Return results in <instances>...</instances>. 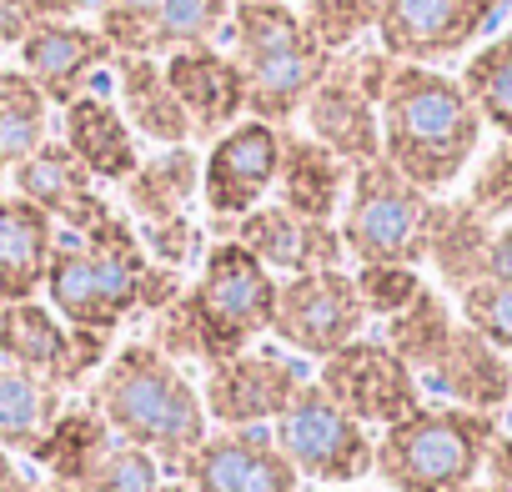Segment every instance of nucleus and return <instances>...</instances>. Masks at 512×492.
<instances>
[{"instance_id":"6e6552de","label":"nucleus","mask_w":512,"mask_h":492,"mask_svg":"<svg viewBox=\"0 0 512 492\" xmlns=\"http://www.w3.org/2000/svg\"><path fill=\"white\" fill-rule=\"evenodd\" d=\"M272 437L292 457V467L302 477L322 482V487H352V482H362L372 472V457H377V442L367 437V427L352 412H342L322 392L317 377L272 422Z\"/></svg>"},{"instance_id":"2eb2a0df","label":"nucleus","mask_w":512,"mask_h":492,"mask_svg":"<svg viewBox=\"0 0 512 492\" xmlns=\"http://www.w3.org/2000/svg\"><path fill=\"white\" fill-rule=\"evenodd\" d=\"M277 161H282V126L241 116L231 131H221L201 166V201L211 226H226L251 206H262V196L277 186Z\"/></svg>"},{"instance_id":"0eeeda50","label":"nucleus","mask_w":512,"mask_h":492,"mask_svg":"<svg viewBox=\"0 0 512 492\" xmlns=\"http://www.w3.org/2000/svg\"><path fill=\"white\" fill-rule=\"evenodd\" d=\"M427 216H432V196L377 156L367 166H352V186H347L337 231L357 267L362 262L422 267L427 262Z\"/></svg>"},{"instance_id":"c85d7f7f","label":"nucleus","mask_w":512,"mask_h":492,"mask_svg":"<svg viewBox=\"0 0 512 492\" xmlns=\"http://www.w3.org/2000/svg\"><path fill=\"white\" fill-rule=\"evenodd\" d=\"M111 442H116V432L91 402L86 407H66L56 417V427L46 432V442L36 447V462L46 467L51 487H76Z\"/></svg>"},{"instance_id":"9b49d317","label":"nucleus","mask_w":512,"mask_h":492,"mask_svg":"<svg viewBox=\"0 0 512 492\" xmlns=\"http://www.w3.org/2000/svg\"><path fill=\"white\" fill-rule=\"evenodd\" d=\"M322 392L352 412L362 427H392L422 407V382L417 372L382 342V337H357L342 352L322 362Z\"/></svg>"},{"instance_id":"4c0bfd02","label":"nucleus","mask_w":512,"mask_h":492,"mask_svg":"<svg viewBox=\"0 0 512 492\" xmlns=\"http://www.w3.org/2000/svg\"><path fill=\"white\" fill-rule=\"evenodd\" d=\"M166 0H96V31L116 46V56H146V31Z\"/></svg>"},{"instance_id":"ea45409f","label":"nucleus","mask_w":512,"mask_h":492,"mask_svg":"<svg viewBox=\"0 0 512 492\" xmlns=\"http://www.w3.org/2000/svg\"><path fill=\"white\" fill-rule=\"evenodd\" d=\"M36 6L31 0H0V46H21L36 31Z\"/></svg>"},{"instance_id":"7c9ffc66","label":"nucleus","mask_w":512,"mask_h":492,"mask_svg":"<svg viewBox=\"0 0 512 492\" xmlns=\"http://www.w3.org/2000/svg\"><path fill=\"white\" fill-rule=\"evenodd\" d=\"M51 141V101L46 91L16 66L0 71V161L16 166Z\"/></svg>"},{"instance_id":"bb28decb","label":"nucleus","mask_w":512,"mask_h":492,"mask_svg":"<svg viewBox=\"0 0 512 492\" xmlns=\"http://www.w3.org/2000/svg\"><path fill=\"white\" fill-rule=\"evenodd\" d=\"M487 241H492V221L482 211L462 201H432L427 216V262L437 267L447 292H462L472 282H482L487 267Z\"/></svg>"},{"instance_id":"f257e3e1","label":"nucleus","mask_w":512,"mask_h":492,"mask_svg":"<svg viewBox=\"0 0 512 492\" xmlns=\"http://www.w3.org/2000/svg\"><path fill=\"white\" fill-rule=\"evenodd\" d=\"M181 272L151 262V252L136 236L131 216H106L86 236H56V252L46 267V302L61 322L86 332H116L136 312H161L176 302Z\"/></svg>"},{"instance_id":"a878e982","label":"nucleus","mask_w":512,"mask_h":492,"mask_svg":"<svg viewBox=\"0 0 512 492\" xmlns=\"http://www.w3.org/2000/svg\"><path fill=\"white\" fill-rule=\"evenodd\" d=\"M126 206L136 226H166L191 211V196L201 191V156L186 146H161L156 156H141V166L121 181Z\"/></svg>"},{"instance_id":"b1692460","label":"nucleus","mask_w":512,"mask_h":492,"mask_svg":"<svg viewBox=\"0 0 512 492\" xmlns=\"http://www.w3.org/2000/svg\"><path fill=\"white\" fill-rule=\"evenodd\" d=\"M56 236V221L36 201L0 196V302H31L46 287Z\"/></svg>"},{"instance_id":"423d86ee","label":"nucleus","mask_w":512,"mask_h":492,"mask_svg":"<svg viewBox=\"0 0 512 492\" xmlns=\"http://www.w3.org/2000/svg\"><path fill=\"white\" fill-rule=\"evenodd\" d=\"M497 437L492 412L472 407H417L412 417L382 427L372 472L392 492H462L482 477L487 447Z\"/></svg>"},{"instance_id":"58836bf2","label":"nucleus","mask_w":512,"mask_h":492,"mask_svg":"<svg viewBox=\"0 0 512 492\" xmlns=\"http://www.w3.org/2000/svg\"><path fill=\"white\" fill-rule=\"evenodd\" d=\"M467 206L482 211L492 226H497L502 216H512V136H502V141L482 156V166L472 171Z\"/></svg>"},{"instance_id":"f8f14e48","label":"nucleus","mask_w":512,"mask_h":492,"mask_svg":"<svg viewBox=\"0 0 512 492\" xmlns=\"http://www.w3.org/2000/svg\"><path fill=\"white\" fill-rule=\"evenodd\" d=\"M307 382L312 377L297 357H282L277 347H246L206 367L201 402H206V417L221 427H262V422H277Z\"/></svg>"},{"instance_id":"c03bdc74","label":"nucleus","mask_w":512,"mask_h":492,"mask_svg":"<svg viewBox=\"0 0 512 492\" xmlns=\"http://www.w3.org/2000/svg\"><path fill=\"white\" fill-rule=\"evenodd\" d=\"M0 492H51V487H41V482H31L21 467H16V457L0 447Z\"/></svg>"},{"instance_id":"f704fd0d","label":"nucleus","mask_w":512,"mask_h":492,"mask_svg":"<svg viewBox=\"0 0 512 492\" xmlns=\"http://www.w3.org/2000/svg\"><path fill=\"white\" fill-rule=\"evenodd\" d=\"M312 41L332 56L352 51L367 31H377V0H302L297 6Z\"/></svg>"},{"instance_id":"37998d69","label":"nucleus","mask_w":512,"mask_h":492,"mask_svg":"<svg viewBox=\"0 0 512 492\" xmlns=\"http://www.w3.org/2000/svg\"><path fill=\"white\" fill-rule=\"evenodd\" d=\"M41 21H81L96 0H31Z\"/></svg>"},{"instance_id":"cd10ccee","label":"nucleus","mask_w":512,"mask_h":492,"mask_svg":"<svg viewBox=\"0 0 512 492\" xmlns=\"http://www.w3.org/2000/svg\"><path fill=\"white\" fill-rule=\"evenodd\" d=\"M66 387L16 367L0 357V447L11 457H36V447L46 442V432L56 427V417L66 412Z\"/></svg>"},{"instance_id":"7ed1b4c3","label":"nucleus","mask_w":512,"mask_h":492,"mask_svg":"<svg viewBox=\"0 0 512 492\" xmlns=\"http://www.w3.org/2000/svg\"><path fill=\"white\" fill-rule=\"evenodd\" d=\"M377 116H382V161L397 166L427 196L447 191L472 166L487 126L457 76L407 61L392 71Z\"/></svg>"},{"instance_id":"412c9836","label":"nucleus","mask_w":512,"mask_h":492,"mask_svg":"<svg viewBox=\"0 0 512 492\" xmlns=\"http://www.w3.org/2000/svg\"><path fill=\"white\" fill-rule=\"evenodd\" d=\"M307 116V136H317L327 151H337L347 166H367L382 156V116L377 101L362 96L337 66L322 76V86L307 96L302 106Z\"/></svg>"},{"instance_id":"1a4fd4ad","label":"nucleus","mask_w":512,"mask_h":492,"mask_svg":"<svg viewBox=\"0 0 512 492\" xmlns=\"http://www.w3.org/2000/svg\"><path fill=\"white\" fill-rule=\"evenodd\" d=\"M367 327V307L357 297L352 272L327 267V272H302L277 282V312H272V337L302 357L327 362L347 342H357Z\"/></svg>"},{"instance_id":"de8ad7c7","label":"nucleus","mask_w":512,"mask_h":492,"mask_svg":"<svg viewBox=\"0 0 512 492\" xmlns=\"http://www.w3.org/2000/svg\"><path fill=\"white\" fill-rule=\"evenodd\" d=\"M6 171H11V166H6V161H0V181H6Z\"/></svg>"},{"instance_id":"2f4dec72","label":"nucleus","mask_w":512,"mask_h":492,"mask_svg":"<svg viewBox=\"0 0 512 492\" xmlns=\"http://www.w3.org/2000/svg\"><path fill=\"white\" fill-rule=\"evenodd\" d=\"M231 6H236V0H166L161 16H156L151 31H146V56L166 61L171 51L211 46L216 36H226Z\"/></svg>"},{"instance_id":"72a5a7b5","label":"nucleus","mask_w":512,"mask_h":492,"mask_svg":"<svg viewBox=\"0 0 512 492\" xmlns=\"http://www.w3.org/2000/svg\"><path fill=\"white\" fill-rule=\"evenodd\" d=\"M46 487H51V482H46ZM156 487H161V462H156L146 447L116 437L76 487H51V492H156Z\"/></svg>"},{"instance_id":"39448f33","label":"nucleus","mask_w":512,"mask_h":492,"mask_svg":"<svg viewBox=\"0 0 512 492\" xmlns=\"http://www.w3.org/2000/svg\"><path fill=\"white\" fill-rule=\"evenodd\" d=\"M226 36L231 61L246 81V111L256 121L287 126L292 116H302L307 96L332 71V51L312 41L297 6H287V0H236Z\"/></svg>"},{"instance_id":"6ab92c4d","label":"nucleus","mask_w":512,"mask_h":492,"mask_svg":"<svg viewBox=\"0 0 512 492\" xmlns=\"http://www.w3.org/2000/svg\"><path fill=\"white\" fill-rule=\"evenodd\" d=\"M161 66H166V81H171L181 111L191 116V136L216 141L221 131H231L241 121L246 81H241V66L231 61V51H216V41L186 46V51H171Z\"/></svg>"},{"instance_id":"5701e85b","label":"nucleus","mask_w":512,"mask_h":492,"mask_svg":"<svg viewBox=\"0 0 512 492\" xmlns=\"http://www.w3.org/2000/svg\"><path fill=\"white\" fill-rule=\"evenodd\" d=\"M352 166L327 151L317 136H297L282 126V161H277V206L307 216V221H332L347 201Z\"/></svg>"},{"instance_id":"49530a36","label":"nucleus","mask_w":512,"mask_h":492,"mask_svg":"<svg viewBox=\"0 0 512 492\" xmlns=\"http://www.w3.org/2000/svg\"><path fill=\"white\" fill-rule=\"evenodd\" d=\"M462 492H512V487H497V482H492V487H477V482H472V487H462Z\"/></svg>"},{"instance_id":"4be33fe9","label":"nucleus","mask_w":512,"mask_h":492,"mask_svg":"<svg viewBox=\"0 0 512 492\" xmlns=\"http://www.w3.org/2000/svg\"><path fill=\"white\" fill-rule=\"evenodd\" d=\"M61 141L76 151V161L96 176V181H126L141 166V136L131 131V121L121 116V106L101 91L76 96L61 111Z\"/></svg>"},{"instance_id":"393cba45","label":"nucleus","mask_w":512,"mask_h":492,"mask_svg":"<svg viewBox=\"0 0 512 492\" xmlns=\"http://www.w3.org/2000/svg\"><path fill=\"white\" fill-rule=\"evenodd\" d=\"M116 71V106L121 116L131 121L136 136L156 141V146H186L191 141V116L181 111L171 81H166V66L156 56H116L111 61Z\"/></svg>"},{"instance_id":"9d476101","label":"nucleus","mask_w":512,"mask_h":492,"mask_svg":"<svg viewBox=\"0 0 512 492\" xmlns=\"http://www.w3.org/2000/svg\"><path fill=\"white\" fill-rule=\"evenodd\" d=\"M507 0H377V46L407 66H437L482 41Z\"/></svg>"},{"instance_id":"c9c22d12","label":"nucleus","mask_w":512,"mask_h":492,"mask_svg":"<svg viewBox=\"0 0 512 492\" xmlns=\"http://www.w3.org/2000/svg\"><path fill=\"white\" fill-rule=\"evenodd\" d=\"M352 282H357V297H362V307H367V317H397L427 282H422V272L417 267H402V262H362L357 272H352Z\"/></svg>"},{"instance_id":"a18cd8bd","label":"nucleus","mask_w":512,"mask_h":492,"mask_svg":"<svg viewBox=\"0 0 512 492\" xmlns=\"http://www.w3.org/2000/svg\"><path fill=\"white\" fill-rule=\"evenodd\" d=\"M156 492H191V487H186V482H161Z\"/></svg>"},{"instance_id":"f3484780","label":"nucleus","mask_w":512,"mask_h":492,"mask_svg":"<svg viewBox=\"0 0 512 492\" xmlns=\"http://www.w3.org/2000/svg\"><path fill=\"white\" fill-rule=\"evenodd\" d=\"M116 61V46L81 21H36V31L21 41V71L46 91L51 106H71L91 91L96 71Z\"/></svg>"},{"instance_id":"f03ea898","label":"nucleus","mask_w":512,"mask_h":492,"mask_svg":"<svg viewBox=\"0 0 512 492\" xmlns=\"http://www.w3.org/2000/svg\"><path fill=\"white\" fill-rule=\"evenodd\" d=\"M277 312V277L256 262L241 241L221 236L201 277L156 312L151 347H161L171 362H226L246 352L262 332H272Z\"/></svg>"},{"instance_id":"79ce46f5","label":"nucleus","mask_w":512,"mask_h":492,"mask_svg":"<svg viewBox=\"0 0 512 492\" xmlns=\"http://www.w3.org/2000/svg\"><path fill=\"white\" fill-rule=\"evenodd\" d=\"M482 472H487L497 487H512V432H502V427H497V437H492V447H487Z\"/></svg>"},{"instance_id":"4468645a","label":"nucleus","mask_w":512,"mask_h":492,"mask_svg":"<svg viewBox=\"0 0 512 492\" xmlns=\"http://www.w3.org/2000/svg\"><path fill=\"white\" fill-rule=\"evenodd\" d=\"M191 492H302V472L277 447L272 427H221L206 432L176 467Z\"/></svg>"},{"instance_id":"20e7f679","label":"nucleus","mask_w":512,"mask_h":492,"mask_svg":"<svg viewBox=\"0 0 512 492\" xmlns=\"http://www.w3.org/2000/svg\"><path fill=\"white\" fill-rule=\"evenodd\" d=\"M91 407L111 422L116 437L146 447L171 472L211 427L201 387H191V377L151 342H126L106 357Z\"/></svg>"},{"instance_id":"aec40b11","label":"nucleus","mask_w":512,"mask_h":492,"mask_svg":"<svg viewBox=\"0 0 512 492\" xmlns=\"http://www.w3.org/2000/svg\"><path fill=\"white\" fill-rule=\"evenodd\" d=\"M422 382L437 387L452 407H472V412H497V407L512 402V362H507V352H497L467 322L452 327V342L442 347V357L432 362V372Z\"/></svg>"},{"instance_id":"dca6fc26","label":"nucleus","mask_w":512,"mask_h":492,"mask_svg":"<svg viewBox=\"0 0 512 492\" xmlns=\"http://www.w3.org/2000/svg\"><path fill=\"white\" fill-rule=\"evenodd\" d=\"M216 231L241 241L272 277L277 272L302 277V272H327V267L347 262L342 231L332 221H307V216H297L287 206H251L246 216H236V221H226Z\"/></svg>"},{"instance_id":"a19ab883","label":"nucleus","mask_w":512,"mask_h":492,"mask_svg":"<svg viewBox=\"0 0 512 492\" xmlns=\"http://www.w3.org/2000/svg\"><path fill=\"white\" fill-rule=\"evenodd\" d=\"M482 277H487V282H507V287H512V221H507V226H492Z\"/></svg>"},{"instance_id":"ddd939ff","label":"nucleus","mask_w":512,"mask_h":492,"mask_svg":"<svg viewBox=\"0 0 512 492\" xmlns=\"http://www.w3.org/2000/svg\"><path fill=\"white\" fill-rule=\"evenodd\" d=\"M0 357L56 382V387H76L81 377L106 367L111 337L61 322L36 297L31 302H0Z\"/></svg>"},{"instance_id":"e433bc0d","label":"nucleus","mask_w":512,"mask_h":492,"mask_svg":"<svg viewBox=\"0 0 512 492\" xmlns=\"http://www.w3.org/2000/svg\"><path fill=\"white\" fill-rule=\"evenodd\" d=\"M457 312H462V322L477 332V337H487L497 352H512V287L507 282H472V287H462L457 292Z\"/></svg>"},{"instance_id":"473e14b6","label":"nucleus","mask_w":512,"mask_h":492,"mask_svg":"<svg viewBox=\"0 0 512 492\" xmlns=\"http://www.w3.org/2000/svg\"><path fill=\"white\" fill-rule=\"evenodd\" d=\"M462 91L482 111V121L502 136H512V31L487 41L462 66Z\"/></svg>"},{"instance_id":"a211bd4d","label":"nucleus","mask_w":512,"mask_h":492,"mask_svg":"<svg viewBox=\"0 0 512 492\" xmlns=\"http://www.w3.org/2000/svg\"><path fill=\"white\" fill-rule=\"evenodd\" d=\"M16 196L36 201L56 226L86 236L91 226H101L106 216H116V206L96 191V176L76 161V151L66 141H46L41 151H31L26 161L11 166Z\"/></svg>"},{"instance_id":"c756f323","label":"nucleus","mask_w":512,"mask_h":492,"mask_svg":"<svg viewBox=\"0 0 512 492\" xmlns=\"http://www.w3.org/2000/svg\"><path fill=\"white\" fill-rule=\"evenodd\" d=\"M452 327H457V317H452V307L442 302V292H432V287H422L397 317H387V332H382V342L417 372V382L432 372V362L442 357V347L452 342Z\"/></svg>"}]
</instances>
